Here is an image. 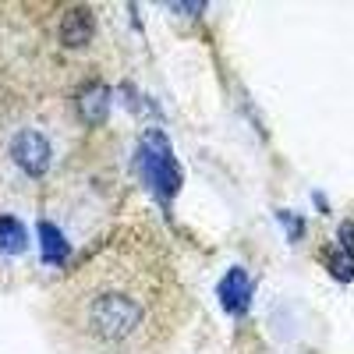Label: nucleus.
I'll use <instances>...</instances> for the list:
<instances>
[{
    "mask_svg": "<svg viewBox=\"0 0 354 354\" xmlns=\"http://www.w3.org/2000/svg\"><path fill=\"white\" fill-rule=\"evenodd\" d=\"M57 319L82 354H163L188 319V290L163 248H113L68 280Z\"/></svg>",
    "mask_w": 354,
    "mask_h": 354,
    "instance_id": "f257e3e1",
    "label": "nucleus"
},
{
    "mask_svg": "<svg viewBox=\"0 0 354 354\" xmlns=\"http://www.w3.org/2000/svg\"><path fill=\"white\" fill-rule=\"evenodd\" d=\"M138 167L145 174V181H149V188L160 195V202H170L174 192L181 188V167H177L170 145L160 131H149L142 138L138 145Z\"/></svg>",
    "mask_w": 354,
    "mask_h": 354,
    "instance_id": "f03ea898",
    "label": "nucleus"
},
{
    "mask_svg": "<svg viewBox=\"0 0 354 354\" xmlns=\"http://www.w3.org/2000/svg\"><path fill=\"white\" fill-rule=\"evenodd\" d=\"M11 156L28 177H43L50 167V142L39 131H18L11 142Z\"/></svg>",
    "mask_w": 354,
    "mask_h": 354,
    "instance_id": "7ed1b4c3",
    "label": "nucleus"
},
{
    "mask_svg": "<svg viewBox=\"0 0 354 354\" xmlns=\"http://www.w3.org/2000/svg\"><path fill=\"white\" fill-rule=\"evenodd\" d=\"M216 294H220V301H223V308H227L230 315H245V312H248V301H252L248 273H245V270H230V273L220 280Z\"/></svg>",
    "mask_w": 354,
    "mask_h": 354,
    "instance_id": "20e7f679",
    "label": "nucleus"
},
{
    "mask_svg": "<svg viewBox=\"0 0 354 354\" xmlns=\"http://www.w3.org/2000/svg\"><path fill=\"white\" fill-rule=\"evenodd\" d=\"M61 39H64V46H85L93 39V15L85 8H71L61 21Z\"/></svg>",
    "mask_w": 354,
    "mask_h": 354,
    "instance_id": "39448f33",
    "label": "nucleus"
},
{
    "mask_svg": "<svg viewBox=\"0 0 354 354\" xmlns=\"http://www.w3.org/2000/svg\"><path fill=\"white\" fill-rule=\"evenodd\" d=\"M39 248H43V259H46L50 266H61V262H68V255H71V245L64 241V234L57 230L50 220L39 223Z\"/></svg>",
    "mask_w": 354,
    "mask_h": 354,
    "instance_id": "423d86ee",
    "label": "nucleus"
},
{
    "mask_svg": "<svg viewBox=\"0 0 354 354\" xmlns=\"http://www.w3.org/2000/svg\"><path fill=\"white\" fill-rule=\"evenodd\" d=\"M28 248V234L18 216H0V252L4 255H21Z\"/></svg>",
    "mask_w": 354,
    "mask_h": 354,
    "instance_id": "0eeeda50",
    "label": "nucleus"
},
{
    "mask_svg": "<svg viewBox=\"0 0 354 354\" xmlns=\"http://www.w3.org/2000/svg\"><path fill=\"white\" fill-rule=\"evenodd\" d=\"M78 106H82V113L88 117V121L103 117V113H106V85H103V82H93V85H88L85 93L78 96Z\"/></svg>",
    "mask_w": 354,
    "mask_h": 354,
    "instance_id": "6e6552de",
    "label": "nucleus"
},
{
    "mask_svg": "<svg viewBox=\"0 0 354 354\" xmlns=\"http://www.w3.org/2000/svg\"><path fill=\"white\" fill-rule=\"evenodd\" d=\"M322 262H326V270H330L340 283L354 280V252H347V248H330Z\"/></svg>",
    "mask_w": 354,
    "mask_h": 354,
    "instance_id": "1a4fd4ad",
    "label": "nucleus"
}]
</instances>
